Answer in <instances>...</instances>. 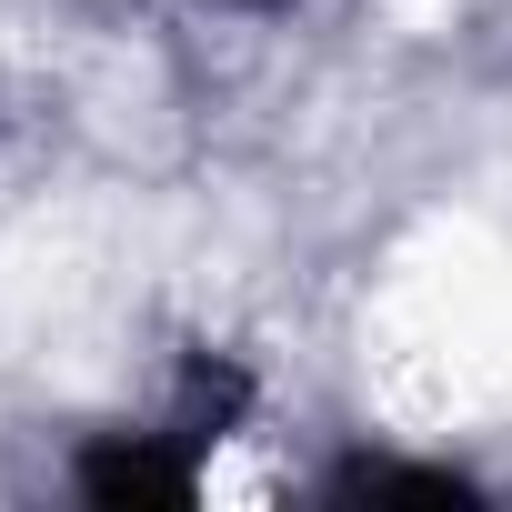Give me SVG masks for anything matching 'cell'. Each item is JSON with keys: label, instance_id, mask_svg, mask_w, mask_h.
I'll list each match as a JSON object with an SVG mask.
<instances>
[{"label": "cell", "instance_id": "obj_1", "mask_svg": "<svg viewBox=\"0 0 512 512\" xmlns=\"http://www.w3.org/2000/svg\"><path fill=\"white\" fill-rule=\"evenodd\" d=\"M241 11H272V0H241Z\"/></svg>", "mask_w": 512, "mask_h": 512}]
</instances>
